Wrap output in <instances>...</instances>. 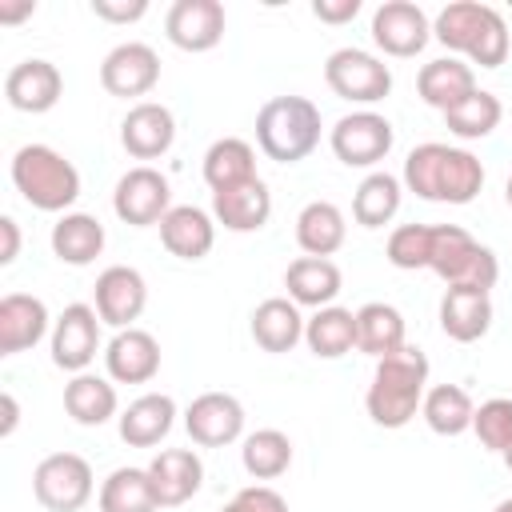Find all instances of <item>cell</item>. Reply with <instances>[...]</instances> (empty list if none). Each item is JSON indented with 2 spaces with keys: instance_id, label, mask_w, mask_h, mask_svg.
Instances as JSON below:
<instances>
[{
  "instance_id": "cell-1",
  "label": "cell",
  "mask_w": 512,
  "mask_h": 512,
  "mask_svg": "<svg viewBox=\"0 0 512 512\" xmlns=\"http://www.w3.org/2000/svg\"><path fill=\"white\" fill-rule=\"evenodd\" d=\"M404 188L436 204H472L484 188V164L468 148L428 140L404 160Z\"/></svg>"
},
{
  "instance_id": "cell-2",
  "label": "cell",
  "mask_w": 512,
  "mask_h": 512,
  "mask_svg": "<svg viewBox=\"0 0 512 512\" xmlns=\"http://www.w3.org/2000/svg\"><path fill=\"white\" fill-rule=\"evenodd\" d=\"M428 384V356L412 344H404L400 352L376 360V372H372V384H368V396H364V408L372 416V424L380 428H404L420 404H424V388Z\"/></svg>"
},
{
  "instance_id": "cell-3",
  "label": "cell",
  "mask_w": 512,
  "mask_h": 512,
  "mask_svg": "<svg viewBox=\"0 0 512 512\" xmlns=\"http://www.w3.org/2000/svg\"><path fill=\"white\" fill-rule=\"evenodd\" d=\"M432 36L480 68H500L508 60V48H512L500 8L480 4V0H456V4L440 8Z\"/></svg>"
},
{
  "instance_id": "cell-4",
  "label": "cell",
  "mask_w": 512,
  "mask_h": 512,
  "mask_svg": "<svg viewBox=\"0 0 512 512\" xmlns=\"http://www.w3.org/2000/svg\"><path fill=\"white\" fill-rule=\"evenodd\" d=\"M320 108L308 96H272L256 112V144L276 164H296L320 144Z\"/></svg>"
},
{
  "instance_id": "cell-5",
  "label": "cell",
  "mask_w": 512,
  "mask_h": 512,
  "mask_svg": "<svg viewBox=\"0 0 512 512\" xmlns=\"http://www.w3.org/2000/svg\"><path fill=\"white\" fill-rule=\"evenodd\" d=\"M12 184L16 192L40 208V212H68L80 196V172L76 164L48 148V144H24L12 156Z\"/></svg>"
},
{
  "instance_id": "cell-6",
  "label": "cell",
  "mask_w": 512,
  "mask_h": 512,
  "mask_svg": "<svg viewBox=\"0 0 512 512\" xmlns=\"http://www.w3.org/2000/svg\"><path fill=\"white\" fill-rule=\"evenodd\" d=\"M428 268L448 284V288H472V292H492L500 280V260L492 248L472 240L460 224H436L432 228V260Z\"/></svg>"
},
{
  "instance_id": "cell-7",
  "label": "cell",
  "mask_w": 512,
  "mask_h": 512,
  "mask_svg": "<svg viewBox=\"0 0 512 512\" xmlns=\"http://www.w3.org/2000/svg\"><path fill=\"white\" fill-rule=\"evenodd\" d=\"M92 464L76 452H52L32 472V492L48 512H80L92 500Z\"/></svg>"
},
{
  "instance_id": "cell-8",
  "label": "cell",
  "mask_w": 512,
  "mask_h": 512,
  "mask_svg": "<svg viewBox=\"0 0 512 512\" xmlns=\"http://www.w3.org/2000/svg\"><path fill=\"white\" fill-rule=\"evenodd\" d=\"M328 88L348 104H376L392 92V72L380 56L364 48H336L324 64Z\"/></svg>"
},
{
  "instance_id": "cell-9",
  "label": "cell",
  "mask_w": 512,
  "mask_h": 512,
  "mask_svg": "<svg viewBox=\"0 0 512 512\" xmlns=\"http://www.w3.org/2000/svg\"><path fill=\"white\" fill-rule=\"evenodd\" d=\"M392 140H396V132H392L388 116H380L372 108H360V112L340 116L332 124V132H328V144H332L336 160L348 164V168H372V164H380L392 152Z\"/></svg>"
},
{
  "instance_id": "cell-10",
  "label": "cell",
  "mask_w": 512,
  "mask_h": 512,
  "mask_svg": "<svg viewBox=\"0 0 512 512\" xmlns=\"http://www.w3.org/2000/svg\"><path fill=\"white\" fill-rule=\"evenodd\" d=\"M112 212H116L124 224H132V228L160 224V220L172 212V188H168V176L156 172L152 164H136V168H128V172L116 180Z\"/></svg>"
},
{
  "instance_id": "cell-11",
  "label": "cell",
  "mask_w": 512,
  "mask_h": 512,
  "mask_svg": "<svg viewBox=\"0 0 512 512\" xmlns=\"http://www.w3.org/2000/svg\"><path fill=\"white\" fill-rule=\"evenodd\" d=\"M100 312L92 304H68L52 324V364L64 372H88L100 352Z\"/></svg>"
},
{
  "instance_id": "cell-12",
  "label": "cell",
  "mask_w": 512,
  "mask_h": 512,
  "mask_svg": "<svg viewBox=\"0 0 512 512\" xmlns=\"http://www.w3.org/2000/svg\"><path fill=\"white\" fill-rule=\"evenodd\" d=\"M428 40H432V24H428V16H424L420 4H412V0H384L372 12V44L384 56L408 60Z\"/></svg>"
},
{
  "instance_id": "cell-13",
  "label": "cell",
  "mask_w": 512,
  "mask_h": 512,
  "mask_svg": "<svg viewBox=\"0 0 512 512\" xmlns=\"http://www.w3.org/2000/svg\"><path fill=\"white\" fill-rule=\"evenodd\" d=\"M160 80V56L156 48L140 44V40H128V44H116L104 64H100V84L108 96H148Z\"/></svg>"
},
{
  "instance_id": "cell-14",
  "label": "cell",
  "mask_w": 512,
  "mask_h": 512,
  "mask_svg": "<svg viewBox=\"0 0 512 512\" xmlns=\"http://www.w3.org/2000/svg\"><path fill=\"white\" fill-rule=\"evenodd\" d=\"M184 428L200 448H224L244 432V404L232 392H204L184 408Z\"/></svg>"
},
{
  "instance_id": "cell-15",
  "label": "cell",
  "mask_w": 512,
  "mask_h": 512,
  "mask_svg": "<svg viewBox=\"0 0 512 512\" xmlns=\"http://www.w3.org/2000/svg\"><path fill=\"white\" fill-rule=\"evenodd\" d=\"M224 24L220 0H176L164 16V32L180 52H212L224 40Z\"/></svg>"
},
{
  "instance_id": "cell-16",
  "label": "cell",
  "mask_w": 512,
  "mask_h": 512,
  "mask_svg": "<svg viewBox=\"0 0 512 512\" xmlns=\"http://www.w3.org/2000/svg\"><path fill=\"white\" fill-rule=\"evenodd\" d=\"M92 296H96L92 308L100 312V320L120 332V328H132V320H140V312L148 304V284H144V276L136 268L112 264V268H104L96 276Z\"/></svg>"
},
{
  "instance_id": "cell-17",
  "label": "cell",
  "mask_w": 512,
  "mask_h": 512,
  "mask_svg": "<svg viewBox=\"0 0 512 512\" xmlns=\"http://www.w3.org/2000/svg\"><path fill=\"white\" fill-rule=\"evenodd\" d=\"M176 140V120L164 104L156 100H140L128 108V116L120 120V144L132 160H160Z\"/></svg>"
},
{
  "instance_id": "cell-18",
  "label": "cell",
  "mask_w": 512,
  "mask_h": 512,
  "mask_svg": "<svg viewBox=\"0 0 512 512\" xmlns=\"http://www.w3.org/2000/svg\"><path fill=\"white\" fill-rule=\"evenodd\" d=\"M4 96H8V104H12L16 112L40 116V112L56 108V100L64 96V76H60V68H56L52 60L32 56V60H20V64L4 76Z\"/></svg>"
},
{
  "instance_id": "cell-19",
  "label": "cell",
  "mask_w": 512,
  "mask_h": 512,
  "mask_svg": "<svg viewBox=\"0 0 512 512\" xmlns=\"http://www.w3.org/2000/svg\"><path fill=\"white\" fill-rule=\"evenodd\" d=\"M104 368L116 384H148L160 372V344L144 328H120L104 348Z\"/></svg>"
},
{
  "instance_id": "cell-20",
  "label": "cell",
  "mask_w": 512,
  "mask_h": 512,
  "mask_svg": "<svg viewBox=\"0 0 512 512\" xmlns=\"http://www.w3.org/2000/svg\"><path fill=\"white\" fill-rule=\"evenodd\" d=\"M48 324H52V316H48L40 296L8 292L0 300V356H16V352L36 348L48 336Z\"/></svg>"
},
{
  "instance_id": "cell-21",
  "label": "cell",
  "mask_w": 512,
  "mask_h": 512,
  "mask_svg": "<svg viewBox=\"0 0 512 512\" xmlns=\"http://www.w3.org/2000/svg\"><path fill=\"white\" fill-rule=\"evenodd\" d=\"M148 476H152V488H156L160 508H180L184 500H192L200 492V484H204V460L192 448H164V452L152 456Z\"/></svg>"
},
{
  "instance_id": "cell-22",
  "label": "cell",
  "mask_w": 512,
  "mask_h": 512,
  "mask_svg": "<svg viewBox=\"0 0 512 512\" xmlns=\"http://www.w3.org/2000/svg\"><path fill=\"white\" fill-rule=\"evenodd\" d=\"M268 216H272V192L260 176L212 192V220L224 224L228 232H260Z\"/></svg>"
},
{
  "instance_id": "cell-23",
  "label": "cell",
  "mask_w": 512,
  "mask_h": 512,
  "mask_svg": "<svg viewBox=\"0 0 512 512\" xmlns=\"http://www.w3.org/2000/svg\"><path fill=\"white\" fill-rule=\"evenodd\" d=\"M176 424V400L168 392H144L136 396L120 416H116V428H120V440L128 448H152L160 444Z\"/></svg>"
},
{
  "instance_id": "cell-24",
  "label": "cell",
  "mask_w": 512,
  "mask_h": 512,
  "mask_svg": "<svg viewBox=\"0 0 512 512\" xmlns=\"http://www.w3.org/2000/svg\"><path fill=\"white\" fill-rule=\"evenodd\" d=\"M160 244L180 260H204L216 244V220L196 204H172L160 220Z\"/></svg>"
},
{
  "instance_id": "cell-25",
  "label": "cell",
  "mask_w": 512,
  "mask_h": 512,
  "mask_svg": "<svg viewBox=\"0 0 512 512\" xmlns=\"http://www.w3.org/2000/svg\"><path fill=\"white\" fill-rule=\"evenodd\" d=\"M340 268L324 256H300L288 264L284 272V288H288V300L292 304H304V308H328L336 296H340Z\"/></svg>"
},
{
  "instance_id": "cell-26",
  "label": "cell",
  "mask_w": 512,
  "mask_h": 512,
  "mask_svg": "<svg viewBox=\"0 0 512 512\" xmlns=\"http://www.w3.org/2000/svg\"><path fill=\"white\" fill-rule=\"evenodd\" d=\"M416 88H420V100H424V104L448 112V108H456L464 96L476 92V72H472V64H464V60H456V56H440V60H428V64L420 68Z\"/></svg>"
},
{
  "instance_id": "cell-27",
  "label": "cell",
  "mask_w": 512,
  "mask_h": 512,
  "mask_svg": "<svg viewBox=\"0 0 512 512\" xmlns=\"http://www.w3.org/2000/svg\"><path fill=\"white\" fill-rule=\"evenodd\" d=\"M440 328L456 344H472L492 328V300L488 292L472 288H448L440 300Z\"/></svg>"
},
{
  "instance_id": "cell-28",
  "label": "cell",
  "mask_w": 512,
  "mask_h": 512,
  "mask_svg": "<svg viewBox=\"0 0 512 512\" xmlns=\"http://www.w3.org/2000/svg\"><path fill=\"white\" fill-rule=\"evenodd\" d=\"M252 340L264 352H292L304 340L300 304H292L288 296H272V300L256 304V312H252Z\"/></svg>"
},
{
  "instance_id": "cell-29",
  "label": "cell",
  "mask_w": 512,
  "mask_h": 512,
  "mask_svg": "<svg viewBox=\"0 0 512 512\" xmlns=\"http://www.w3.org/2000/svg\"><path fill=\"white\" fill-rule=\"evenodd\" d=\"M344 236H348V224H344V212L332 204V200H312L300 208L296 216V244L304 248V256H332L344 248Z\"/></svg>"
},
{
  "instance_id": "cell-30",
  "label": "cell",
  "mask_w": 512,
  "mask_h": 512,
  "mask_svg": "<svg viewBox=\"0 0 512 512\" xmlns=\"http://www.w3.org/2000/svg\"><path fill=\"white\" fill-rule=\"evenodd\" d=\"M52 252H56V260H64L72 268L92 264L104 252V224L88 212H64L52 224Z\"/></svg>"
},
{
  "instance_id": "cell-31",
  "label": "cell",
  "mask_w": 512,
  "mask_h": 512,
  "mask_svg": "<svg viewBox=\"0 0 512 512\" xmlns=\"http://www.w3.org/2000/svg\"><path fill=\"white\" fill-rule=\"evenodd\" d=\"M304 344L320 360H340L344 352L356 348V312L340 304L316 308V316L304 320Z\"/></svg>"
},
{
  "instance_id": "cell-32",
  "label": "cell",
  "mask_w": 512,
  "mask_h": 512,
  "mask_svg": "<svg viewBox=\"0 0 512 512\" xmlns=\"http://www.w3.org/2000/svg\"><path fill=\"white\" fill-rule=\"evenodd\" d=\"M116 384L104 380V376H92V372H80L64 384V412L84 424V428H100L104 420L116 416Z\"/></svg>"
},
{
  "instance_id": "cell-33",
  "label": "cell",
  "mask_w": 512,
  "mask_h": 512,
  "mask_svg": "<svg viewBox=\"0 0 512 512\" xmlns=\"http://www.w3.org/2000/svg\"><path fill=\"white\" fill-rule=\"evenodd\" d=\"M356 348L376 356V360L400 352L404 348V316L392 304H380V300L356 308Z\"/></svg>"
},
{
  "instance_id": "cell-34",
  "label": "cell",
  "mask_w": 512,
  "mask_h": 512,
  "mask_svg": "<svg viewBox=\"0 0 512 512\" xmlns=\"http://www.w3.org/2000/svg\"><path fill=\"white\" fill-rule=\"evenodd\" d=\"M256 180V148L240 136H224L204 152V184L212 192Z\"/></svg>"
},
{
  "instance_id": "cell-35",
  "label": "cell",
  "mask_w": 512,
  "mask_h": 512,
  "mask_svg": "<svg viewBox=\"0 0 512 512\" xmlns=\"http://www.w3.org/2000/svg\"><path fill=\"white\" fill-rule=\"evenodd\" d=\"M420 416H424V424H428L436 436H460V432L472 428L476 404H472V396H468L460 384H436V388L424 392Z\"/></svg>"
},
{
  "instance_id": "cell-36",
  "label": "cell",
  "mask_w": 512,
  "mask_h": 512,
  "mask_svg": "<svg viewBox=\"0 0 512 512\" xmlns=\"http://www.w3.org/2000/svg\"><path fill=\"white\" fill-rule=\"evenodd\" d=\"M100 512H160L148 468H116L100 484Z\"/></svg>"
},
{
  "instance_id": "cell-37",
  "label": "cell",
  "mask_w": 512,
  "mask_h": 512,
  "mask_svg": "<svg viewBox=\"0 0 512 512\" xmlns=\"http://www.w3.org/2000/svg\"><path fill=\"white\" fill-rule=\"evenodd\" d=\"M400 192L404 180H396L392 172H368L352 196V216L364 228H384L396 212H400Z\"/></svg>"
},
{
  "instance_id": "cell-38",
  "label": "cell",
  "mask_w": 512,
  "mask_h": 512,
  "mask_svg": "<svg viewBox=\"0 0 512 512\" xmlns=\"http://www.w3.org/2000/svg\"><path fill=\"white\" fill-rule=\"evenodd\" d=\"M240 460L252 480H276L292 464V440L280 428H256L252 436H244Z\"/></svg>"
},
{
  "instance_id": "cell-39",
  "label": "cell",
  "mask_w": 512,
  "mask_h": 512,
  "mask_svg": "<svg viewBox=\"0 0 512 512\" xmlns=\"http://www.w3.org/2000/svg\"><path fill=\"white\" fill-rule=\"evenodd\" d=\"M500 116H504V104H500L492 92L476 88L472 96H464L456 108L444 112V124H448V132L460 136V140H484V136H492V128L500 124Z\"/></svg>"
},
{
  "instance_id": "cell-40",
  "label": "cell",
  "mask_w": 512,
  "mask_h": 512,
  "mask_svg": "<svg viewBox=\"0 0 512 512\" xmlns=\"http://www.w3.org/2000/svg\"><path fill=\"white\" fill-rule=\"evenodd\" d=\"M472 432L488 452H508L512 448V400L508 396H492L476 408L472 416Z\"/></svg>"
},
{
  "instance_id": "cell-41",
  "label": "cell",
  "mask_w": 512,
  "mask_h": 512,
  "mask_svg": "<svg viewBox=\"0 0 512 512\" xmlns=\"http://www.w3.org/2000/svg\"><path fill=\"white\" fill-rule=\"evenodd\" d=\"M388 260L396 268H404V272L428 268V260H432V228L428 224H400L388 236Z\"/></svg>"
},
{
  "instance_id": "cell-42",
  "label": "cell",
  "mask_w": 512,
  "mask_h": 512,
  "mask_svg": "<svg viewBox=\"0 0 512 512\" xmlns=\"http://www.w3.org/2000/svg\"><path fill=\"white\" fill-rule=\"evenodd\" d=\"M220 512H288V500L268 484H248Z\"/></svg>"
},
{
  "instance_id": "cell-43",
  "label": "cell",
  "mask_w": 512,
  "mask_h": 512,
  "mask_svg": "<svg viewBox=\"0 0 512 512\" xmlns=\"http://www.w3.org/2000/svg\"><path fill=\"white\" fill-rule=\"evenodd\" d=\"M92 12L108 24H136L148 12V0H92Z\"/></svg>"
},
{
  "instance_id": "cell-44",
  "label": "cell",
  "mask_w": 512,
  "mask_h": 512,
  "mask_svg": "<svg viewBox=\"0 0 512 512\" xmlns=\"http://www.w3.org/2000/svg\"><path fill=\"white\" fill-rule=\"evenodd\" d=\"M356 12H360V0H312V16L324 24H348L356 20Z\"/></svg>"
},
{
  "instance_id": "cell-45",
  "label": "cell",
  "mask_w": 512,
  "mask_h": 512,
  "mask_svg": "<svg viewBox=\"0 0 512 512\" xmlns=\"http://www.w3.org/2000/svg\"><path fill=\"white\" fill-rule=\"evenodd\" d=\"M20 256V228L12 216H0V264H12Z\"/></svg>"
},
{
  "instance_id": "cell-46",
  "label": "cell",
  "mask_w": 512,
  "mask_h": 512,
  "mask_svg": "<svg viewBox=\"0 0 512 512\" xmlns=\"http://www.w3.org/2000/svg\"><path fill=\"white\" fill-rule=\"evenodd\" d=\"M0 412H4V420H0V436H12L16 424H20V408H16V396H12V392L0 396Z\"/></svg>"
},
{
  "instance_id": "cell-47",
  "label": "cell",
  "mask_w": 512,
  "mask_h": 512,
  "mask_svg": "<svg viewBox=\"0 0 512 512\" xmlns=\"http://www.w3.org/2000/svg\"><path fill=\"white\" fill-rule=\"evenodd\" d=\"M32 12H36L32 0H20V4H4V0H0V24H16V20L32 16Z\"/></svg>"
},
{
  "instance_id": "cell-48",
  "label": "cell",
  "mask_w": 512,
  "mask_h": 512,
  "mask_svg": "<svg viewBox=\"0 0 512 512\" xmlns=\"http://www.w3.org/2000/svg\"><path fill=\"white\" fill-rule=\"evenodd\" d=\"M492 512H512V496H508V500H500V504H496Z\"/></svg>"
},
{
  "instance_id": "cell-49",
  "label": "cell",
  "mask_w": 512,
  "mask_h": 512,
  "mask_svg": "<svg viewBox=\"0 0 512 512\" xmlns=\"http://www.w3.org/2000/svg\"><path fill=\"white\" fill-rule=\"evenodd\" d=\"M504 196H508V204H512V176H508V184H504Z\"/></svg>"
},
{
  "instance_id": "cell-50",
  "label": "cell",
  "mask_w": 512,
  "mask_h": 512,
  "mask_svg": "<svg viewBox=\"0 0 512 512\" xmlns=\"http://www.w3.org/2000/svg\"><path fill=\"white\" fill-rule=\"evenodd\" d=\"M504 464H508V472H512V448H508V452H504Z\"/></svg>"
}]
</instances>
